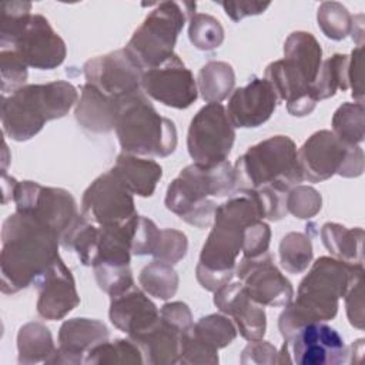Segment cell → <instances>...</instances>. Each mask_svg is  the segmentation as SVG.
Masks as SVG:
<instances>
[{"instance_id": "c3c4849f", "label": "cell", "mask_w": 365, "mask_h": 365, "mask_svg": "<svg viewBox=\"0 0 365 365\" xmlns=\"http://www.w3.org/2000/svg\"><path fill=\"white\" fill-rule=\"evenodd\" d=\"M362 54L364 46L355 47L349 56L348 63V84L352 88V97L356 103L364 104V87H362Z\"/></svg>"}, {"instance_id": "603a6c76", "label": "cell", "mask_w": 365, "mask_h": 365, "mask_svg": "<svg viewBox=\"0 0 365 365\" xmlns=\"http://www.w3.org/2000/svg\"><path fill=\"white\" fill-rule=\"evenodd\" d=\"M181 331L158 318V321L148 329L130 336V339L140 348L144 362L151 365L177 364L180 359Z\"/></svg>"}, {"instance_id": "d6a6232c", "label": "cell", "mask_w": 365, "mask_h": 365, "mask_svg": "<svg viewBox=\"0 0 365 365\" xmlns=\"http://www.w3.org/2000/svg\"><path fill=\"white\" fill-rule=\"evenodd\" d=\"M332 133L348 145L364 141L365 118L362 103H344L332 117Z\"/></svg>"}, {"instance_id": "b9f144b4", "label": "cell", "mask_w": 365, "mask_h": 365, "mask_svg": "<svg viewBox=\"0 0 365 365\" xmlns=\"http://www.w3.org/2000/svg\"><path fill=\"white\" fill-rule=\"evenodd\" d=\"M1 58V96L13 93L20 88L27 80V66L24 61L10 48L0 51Z\"/></svg>"}, {"instance_id": "6da1fadb", "label": "cell", "mask_w": 365, "mask_h": 365, "mask_svg": "<svg viewBox=\"0 0 365 365\" xmlns=\"http://www.w3.org/2000/svg\"><path fill=\"white\" fill-rule=\"evenodd\" d=\"M60 237L34 217L16 211L1 228V292L16 294L36 281L60 257Z\"/></svg>"}, {"instance_id": "1f68e13d", "label": "cell", "mask_w": 365, "mask_h": 365, "mask_svg": "<svg viewBox=\"0 0 365 365\" xmlns=\"http://www.w3.org/2000/svg\"><path fill=\"white\" fill-rule=\"evenodd\" d=\"M191 334L212 351L230 345L237 336L235 325L224 315L211 314L200 318L191 327Z\"/></svg>"}, {"instance_id": "484cf974", "label": "cell", "mask_w": 365, "mask_h": 365, "mask_svg": "<svg viewBox=\"0 0 365 365\" xmlns=\"http://www.w3.org/2000/svg\"><path fill=\"white\" fill-rule=\"evenodd\" d=\"M284 58L297 67L312 84L322 64V48L308 31H294L284 43Z\"/></svg>"}, {"instance_id": "7402d4cb", "label": "cell", "mask_w": 365, "mask_h": 365, "mask_svg": "<svg viewBox=\"0 0 365 365\" xmlns=\"http://www.w3.org/2000/svg\"><path fill=\"white\" fill-rule=\"evenodd\" d=\"M108 317L117 329L133 336L153 327L160 318V311L143 291L133 287L111 297Z\"/></svg>"}, {"instance_id": "d4e9b609", "label": "cell", "mask_w": 365, "mask_h": 365, "mask_svg": "<svg viewBox=\"0 0 365 365\" xmlns=\"http://www.w3.org/2000/svg\"><path fill=\"white\" fill-rule=\"evenodd\" d=\"M111 171L131 194L138 197H151L163 175V168L157 161L127 153L117 157Z\"/></svg>"}, {"instance_id": "60d3db41", "label": "cell", "mask_w": 365, "mask_h": 365, "mask_svg": "<svg viewBox=\"0 0 365 365\" xmlns=\"http://www.w3.org/2000/svg\"><path fill=\"white\" fill-rule=\"evenodd\" d=\"M187 248L188 241L184 232L173 228H164L160 230V237L157 241V247L153 252V257L155 259L174 265L185 257Z\"/></svg>"}, {"instance_id": "4dcf8cb0", "label": "cell", "mask_w": 365, "mask_h": 365, "mask_svg": "<svg viewBox=\"0 0 365 365\" xmlns=\"http://www.w3.org/2000/svg\"><path fill=\"white\" fill-rule=\"evenodd\" d=\"M138 281L148 295L158 299H168L174 297L178 288V275L173 265L160 259H154L147 264L141 269Z\"/></svg>"}, {"instance_id": "5b68a950", "label": "cell", "mask_w": 365, "mask_h": 365, "mask_svg": "<svg viewBox=\"0 0 365 365\" xmlns=\"http://www.w3.org/2000/svg\"><path fill=\"white\" fill-rule=\"evenodd\" d=\"M235 188L234 167L228 161L214 167L192 163L168 185L165 207L182 221L204 228L214 221L217 210V204L208 197H225Z\"/></svg>"}, {"instance_id": "681fc988", "label": "cell", "mask_w": 365, "mask_h": 365, "mask_svg": "<svg viewBox=\"0 0 365 365\" xmlns=\"http://www.w3.org/2000/svg\"><path fill=\"white\" fill-rule=\"evenodd\" d=\"M225 14L232 21H240L248 16L264 13L269 7V1H220Z\"/></svg>"}, {"instance_id": "ffe728a7", "label": "cell", "mask_w": 365, "mask_h": 365, "mask_svg": "<svg viewBox=\"0 0 365 365\" xmlns=\"http://www.w3.org/2000/svg\"><path fill=\"white\" fill-rule=\"evenodd\" d=\"M215 307L234 319L235 328L247 341L262 339L267 329V317L262 305L250 298L241 281L227 282L215 291Z\"/></svg>"}, {"instance_id": "8992f818", "label": "cell", "mask_w": 365, "mask_h": 365, "mask_svg": "<svg viewBox=\"0 0 365 365\" xmlns=\"http://www.w3.org/2000/svg\"><path fill=\"white\" fill-rule=\"evenodd\" d=\"M114 130L127 154L168 157L177 147L175 124L158 114L141 90L118 100Z\"/></svg>"}, {"instance_id": "9a60e30c", "label": "cell", "mask_w": 365, "mask_h": 365, "mask_svg": "<svg viewBox=\"0 0 365 365\" xmlns=\"http://www.w3.org/2000/svg\"><path fill=\"white\" fill-rule=\"evenodd\" d=\"M86 83L111 98H121L141 90L143 68L125 48L97 56L83 67Z\"/></svg>"}, {"instance_id": "ee69618b", "label": "cell", "mask_w": 365, "mask_h": 365, "mask_svg": "<svg viewBox=\"0 0 365 365\" xmlns=\"http://www.w3.org/2000/svg\"><path fill=\"white\" fill-rule=\"evenodd\" d=\"M158 237L160 230L157 228V225L151 220L140 215L133 240L131 252L134 255H153L157 247Z\"/></svg>"}, {"instance_id": "d590c367", "label": "cell", "mask_w": 365, "mask_h": 365, "mask_svg": "<svg viewBox=\"0 0 365 365\" xmlns=\"http://www.w3.org/2000/svg\"><path fill=\"white\" fill-rule=\"evenodd\" d=\"M318 26L331 40H342L351 33L352 16L338 1H324L317 13Z\"/></svg>"}, {"instance_id": "e575fe53", "label": "cell", "mask_w": 365, "mask_h": 365, "mask_svg": "<svg viewBox=\"0 0 365 365\" xmlns=\"http://www.w3.org/2000/svg\"><path fill=\"white\" fill-rule=\"evenodd\" d=\"M312 261V244L302 232H288L279 242V262L289 274L304 272Z\"/></svg>"}, {"instance_id": "e0dca14e", "label": "cell", "mask_w": 365, "mask_h": 365, "mask_svg": "<svg viewBox=\"0 0 365 365\" xmlns=\"http://www.w3.org/2000/svg\"><path fill=\"white\" fill-rule=\"evenodd\" d=\"M235 274L250 298L262 307H285L294 298L291 282L274 265L269 252L254 258L244 257Z\"/></svg>"}, {"instance_id": "ac0fdd59", "label": "cell", "mask_w": 365, "mask_h": 365, "mask_svg": "<svg viewBox=\"0 0 365 365\" xmlns=\"http://www.w3.org/2000/svg\"><path fill=\"white\" fill-rule=\"evenodd\" d=\"M34 285L38 291L37 314L44 319H61L80 304L74 277L60 257Z\"/></svg>"}, {"instance_id": "5bb4252c", "label": "cell", "mask_w": 365, "mask_h": 365, "mask_svg": "<svg viewBox=\"0 0 365 365\" xmlns=\"http://www.w3.org/2000/svg\"><path fill=\"white\" fill-rule=\"evenodd\" d=\"M284 344L291 364L298 365H336L349 355L344 338L325 322L302 325Z\"/></svg>"}, {"instance_id": "ab89813d", "label": "cell", "mask_w": 365, "mask_h": 365, "mask_svg": "<svg viewBox=\"0 0 365 365\" xmlns=\"http://www.w3.org/2000/svg\"><path fill=\"white\" fill-rule=\"evenodd\" d=\"M321 194L308 185H295L287 194V210L297 218L314 217L321 210Z\"/></svg>"}, {"instance_id": "bcb514c9", "label": "cell", "mask_w": 365, "mask_h": 365, "mask_svg": "<svg viewBox=\"0 0 365 365\" xmlns=\"http://www.w3.org/2000/svg\"><path fill=\"white\" fill-rule=\"evenodd\" d=\"M364 278L358 279L345 294V307L349 324L358 329L364 328V298H362Z\"/></svg>"}, {"instance_id": "8fae6325", "label": "cell", "mask_w": 365, "mask_h": 365, "mask_svg": "<svg viewBox=\"0 0 365 365\" xmlns=\"http://www.w3.org/2000/svg\"><path fill=\"white\" fill-rule=\"evenodd\" d=\"M235 140V130L221 103H208L192 117L187 148L194 164L214 167L227 161Z\"/></svg>"}, {"instance_id": "7dc6e473", "label": "cell", "mask_w": 365, "mask_h": 365, "mask_svg": "<svg viewBox=\"0 0 365 365\" xmlns=\"http://www.w3.org/2000/svg\"><path fill=\"white\" fill-rule=\"evenodd\" d=\"M277 349L267 341H250L241 355V364H277Z\"/></svg>"}, {"instance_id": "f546056e", "label": "cell", "mask_w": 365, "mask_h": 365, "mask_svg": "<svg viewBox=\"0 0 365 365\" xmlns=\"http://www.w3.org/2000/svg\"><path fill=\"white\" fill-rule=\"evenodd\" d=\"M235 84L232 67L225 61H208L198 73V91L207 103H220Z\"/></svg>"}, {"instance_id": "2e32d148", "label": "cell", "mask_w": 365, "mask_h": 365, "mask_svg": "<svg viewBox=\"0 0 365 365\" xmlns=\"http://www.w3.org/2000/svg\"><path fill=\"white\" fill-rule=\"evenodd\" d=\"M141 88L167 107L184 110L198 97V87L190 68L174 54L163 64L143 71Z\"/></svg>"}, {"instance_id": "ba28073f", "label": "cell", "mask_w": 365, "mask_h": 365, "mask_svg": "<svg viewBox=\"0 0 365 365\" xmlns=\"http://www.w3.org/2000/svg\"><path fill=\"white\" fill-rule=\"evenodd\" d=\"M195 3L163 1L148 13L124 47L143 68H154L174 56V46L187 20L191 19Z\"/></svg>"}, {"instance_id": "44dd1931", "label": "cell", "mask_w": 365, "mask_h": 365, "mask_svg": "<svg viewBox=\"0 0 365 365\" xmlns=\"http://www.w3.org/2000/svg\"><path fill=\"white\" fill-rule=\"evenodd\" d=\"M104 322L91 318L64 321L58 331V346L46 364H81L91 348L108 339Z\"/></svg>"}, {"instance_id": "d6986e66", "label": "cell", "mask_w": 365, "mask_h": 365, "mask_svg": "<svg viewBox=\"0 0 365 365\" xmlns=\"http://www.w3.org/2000/svg\"><path fill=\"white\" fill-rule=\"evenodd\" d=\"M277 101L272 86L265 78H254L232 91L225 110L234 127L254 128L269 120Z\"/></svg>"}, {"instance_id": "52a82bcc", "label": "cell", "mask_w": 365, "mask_h": 365, "mask_svg": "<svg viewBox=\"0 0 365 365\" xmlns=\"http://www.w3.org/2000/svg\"><path fill=\"white\" fill-rule=\"evenodd\" d=\"M238 190L274 188L288 192L304 177L295 143L287 135L269 137L250 147L234 165Z\"/></svg>"}, {"instance_id": "7c38bea8", "label": "cell", "mask_w": 365, "mask_h": 365, "mask_svg": "<svg viewBox=\"0 0 365 365\" xmlns=\"http://www.w3.org/2000/svg\"><path fill=\"white\" fill-rule=\"evenodd\" d=\"M81 215L96 225L123 224L137 215L133 194L110 170L84 191Z\"/></svg>"}, {"instance_id": "74e56055", "label": "cell", "mask_w": 365, "mask_h": 365, "mask_svg": "<svg viewBox=\"0 0 365 365\" xmlns=\"http://www.w3.org/2000/svg\"><path fill=\"white\" fill-rule=\"evenodd\" d=\"M98 287L110 297H117L134 285L130 265H98L94 267Z\"/></svg>"}, {"instance_id": "277c9868", "label": "cell", "mask_w": 365, "mask_h": 365, "mask_svg": "<svg viewBox=\"0 0 365 365\" xmlns=\"http://www.w3.org/2000/svg\"><path fill=\"white\" fill-rule=\"evenodd\" d=\"M77 101V88L64 80L21 86L1 96L3 131L14 141H27L47 121L64 117Z\"/></svg>"}, {"instance_id": "f6af8a7d", "label": "cell", "mask_w": 365, "mask_h": 365, "mask_svg": "<svg viewBox=\"0 0 365 365\" xmlns=\"http://www.w3.org/2000/svg\"><path fill=\"white\" fill-rule=\"evenodd\" d=\"M160 318L167 321L181 332H185L194 324L188 305L180 301L164 304L160 309Z\"/></svg>"}, {"instance_id": "7a4b0ae2", "label": "cell", "mask_w": 365, "mask_h": 365, "mask_svg": "<svg viewBox=\"0 0 365 365\" xmlns=\"http://www.w3.org/2000/svg\"><path fill=\"white\" fill-rule=\"evenodd\" d=\"M361 278H364V264L319 257L299 282L297 299L285 305L279 315L278 328L282 338H289L305 324L335 318L339 298L345 297Z\"/></svg>"}, {"instance_id": "8d00e7d4", "label": "cell", "mask_w": 365, "mask_h": 365, "mask_svg": "<svg viewBox=\"0 0 365 365\" xmlns=\"http://www.w3.org/2000/svg\"><path fill=\"white\" fill-rule=\"evenodd\" d=\"M188 37L194 47L208 51L221 46L224 40V29L215 17L204 13H194L190 19Z\"/></svg>"}, {"instance_id": "7bdbcfd3", "label": "cell", "mask_w": 365, "mask_h": 365, "mask_svg": "<svg viewBox=\"0 0 365 365\" xmlns=\"http://www.w3.org/2000/svg\"><path fill=\"white\" fill-rule=\"evenodd\" d=\"M271 240V230L267 222L262 220H257L251 222L244 231V241H242V252L247 258L259 257L268 252Z\"/></svg>"}, {"instance_id": "4316f807", "label": "cell", "mask_w": 365, "mask_h": 365, "mask_svg": "<svg viewBox=\"0 0 365 365\" xmlns=\"http://www.w3.org/2000/svg\"><path fill=\"white\" fill-rule=\"evenodd\" d=\"M321 240L335 258L349 264H364V230L361 227L346 228L336 222H327L321 228Z\"/></svg>"}, {"instance_id": "9c48e42d", "label": "cell", "mask_w": 365, "mask_h": 365, "mask_svg": "<svg viewBox=\"0 0 365 365\" xmlns=\"http://www.w3.org/2000/svg\"><path fill=\"white\" fill-rule=\"evenodd\" d=\"M304 180L321 182L334 174L352 178L364 171V151L359 145L342 143L332 131L314 133L298 150Z\"/></svg>"}, {"instance_id": "3957f363", "label": "cell", "mask_w": 365, "mask_h": 365, "mask_svg": "<svg viewBox=\"0 0 365 365\" xmlns=\"http://www.w3.org/2000/svg\"><path fill=\"white\" fill-rule=\"evenodd\" d=\"M257 220H262V215L255 198L247 190H238V194L217 207L212 230L195 268L202 288L215 292L231 281L237 258L242 251L244 231Z\"/></svg>"}, {"instance_id": "30bf717a", "label": "cell", "mask_w": 365, "mask_h": 365, "mask_svg": "<svg viewBox=\"0 0 365 365\" xmlns=\"http://www.w3.org/2000/svg\"><path fill=\"white\" fill-rule=\"evenodd\" d=\"M7 181L3 174V185L10 188L9 198L14 201L16 211L34 217L60 238L80 215L74 197L63 188L44 187L34 181H16L11 177L10 182Z\"/></svg>"}, {"instance_id": "f35d334b", "label": "cell", "mask_w": 365, "mask_h": 365, "mask_svg": "<svg viewBox=\"0 0 365 365\" xmlns=\"http://www.w3.org/2000/svg\"><path fill=\"white\" fill-rule=\"evenodd\" d=\"M29 1H1L0 3V47L6 46L21 26L31 16Z\"/></svg>"}, {"instance_id": "83f0119b", "label": "cell", "mask_w": 365, "mask_h": 365, "mask_svg": "<svg viewBox=\"0 0 365 365\" xmlns=\"http://www.w3.org/2000/svg\"><path fill=\"white\" fill-rule=\"evenodd\" d=\"M51 332L40 322L24 324L17 334V351L20 364L47 362L56 352Z\"/></svg>"}, {"instance_id": "4fadbf2b", "label": "cell", "mask_w": 365, "mask_h": 365, "mask_svg": "<svg viewBox=\"0 0 365 365\" xmlns=\"http://www.w3.org/2000/svg\"><path fill=\"white\" fill-rule=\"evenodd\" d=\"M3 48L13 50L27 67L37 70L58 67L67 54L64 40L41 14H31Z\"/></svg>"}, {"instance_id": "cb8c5ba5", "label": "cell", "mask_w": 365, "mask_h": 365, "mask_svg": "<svg viewBox=\"0 0 365 365\" xmlns=\"http://www.w3.org/2000/svg\"><path fill=\"white\" fill-rule=\"evenodd\" d=\"M118 100L103 94L86 83L81 87V94L74 110L77 123L93 133H108L114 130Z\"/></svg>"}, {"instance_id": "836d02e7", "label": "cell", "mask_w": 365, "mask_h": 365, "mask_svg": "<svg viewBox=\"0 0 365 365\" xmlns=\"http://www.w3.org/2000/svg\"><path fill=\"white\" fill-rule=\"evenodd\" d=\"M140 348L131 339L104 341L88 351L84 364H143Z\"/></svg>"}, {"instance_id": "f1b7e54d", "label": "cell", "mask_w": 365, "mask_h": 365, "mask_svg": "<svg viewBox=\"0 0 365 365\" xmlns=\"http://www.w3.org/2000/svg\"><path fill=\"white\" fill-rule=\"evenodd\" d=\"M348 63H349V56L346 54H334L325 61H322L318 76L315 81L311 84L309 90L312 97L317 100H325L332 96L338 90H348Z\"/></svg>"}]
</instances>
